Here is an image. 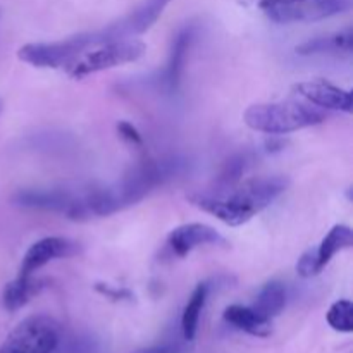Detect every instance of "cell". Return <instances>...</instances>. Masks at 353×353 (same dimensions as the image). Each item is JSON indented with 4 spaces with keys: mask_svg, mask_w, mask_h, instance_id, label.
Masks as SVG:
<instances>
[{
    "mask_svg": "<svg viewBox=\"0 0 353 353\" xmlns=\"http://www.w3.org/2000/svg\"><path fill=\"white\" fill-rule=\"evenodd\" d=\"M296 272H299L302 278H312V276L321 274L316 264V257H314V250H307L305 254L299 259V262H296Z\"/></svg>",
    "mask_w": 353,
    "mask_h": 353,
    "instance_id": "cell-20",
    "label": "cell"
},
{
    "mask_svg": "<svg viewBox=\"0 0 353 353\" xmlns=\"http://www.w3.org/2000/svg\"><path fill=\"white\" fill-rule=\"evenodd\" d=\"M141 353H171V350H169V348H152V350L141 352Z\"/></svg>",
    "mask_w": 353,
    "mask_h": 353,
    "instance_id": "cell-24",
    "label": "cell"
},
{
    "mask_svg": "<svg viewBox=\"0 0 353 353\" xmlns=\"http://www.w3.org/2000/svg\"><path fill=\"white\" fill-rule=\"evenodd\" d=\"M286 307V286L281 281H269L259 292L252 309L265 319L272 321L285 310Z\"/></svg>",
    "mask_w": 353,
    "mask_h": 353,
    "instance_id": "cell-17",
    "label": "cell"
},
{
    "mask_svg": "<svg viewBox=\"0 0 353 353\" xmlns=\"http://www.w3.org/2000/svg\"><path fill=\"white\" fill-rule=\"evenodd\" d=\"M147 50V45L141 40L130 37L105 38L86 50H83L74 61L65 65V72L71 78L81 79L95 72L105 71V69L117 68V65L137 62Z\"/></svg>",
    "mask_w": 353,
    "mask_h": 353,
    "instance_id": "cell-3",
    "label": "cell"
},
{
    "mask_svg": "<svg viewBox=\"0 0 353 353\" xmlns=\"http://www.w3.org/2000/svg\"><path fill=\"white\" fill-rule=\"evenodd\" d=\"M353 245V231L345 224H336L331 228L330 233L323 238L321 245L314 248V257H316V264L319 272L326 268L331 262V259L336 254H340L345 248H350Z\"/></svg>",
    "mask_w": 353,
    "mask_h": 353,
    "instance_id": "cell-16",
    "label": "cell"
},
{
    "mask_svg": "<svg viewBox=\"0 0 353 353\" xmlns=\"http://www.w3.org/2000/svg\"><path fill=\"white\" fill-rule=\"evenodd\" d=\"M324 112L295 100L268 102L250 105L243 121L250 130L265 134H286L293 131L317 126L324 121Z\"/></svg>",
    "mask_w": 353,
    "mask_h": 353,
    "instance_id": "cell-2",
    "label": "cell"
},
{
    "mask_svg": "<svg viewBox=\"0 0 353 353\" xmlns=\"http://www.w3.org/2000/svg\"><path fill=\"white\" fill-rule=\"evenodd\" d=\"M12 200L19 207L61 212L69 219L81 221L90 217L86 207V190L83 192H69L65 188L21 190L12 196Z\"/></svg>",
    "mask_w": 353,
    "mask_h": 353,
    "instance_id": "cell-6",
    "label": "cell"
},
{
    "mask_svg": "<svg viewBox=\"0 0 353 353\" xmlns=\"http://www.w3.org/2000/svg\"><path fill=\"white\" fill-rule=\"evenodd\" d=\"M95 290L99 293H102V295L109 296L110 300H130L131 296H133L131 295L130 290H124V288L117 290V288H112V286H109V285H97Z\"/></svg>",
    "mask_w": 353,
    "mask_h": 353,
    "instance_id": "cell-22",
    "label": "cell"
},
{
    "mask_svg": "<svg viewBox=\"0 0 353 353\" xmlns=\"http://www.w3.org/2000/svg\"><path fill=\"white\" fill-rule=\"evenodd\" d=\"M61 341V326L50 316L26 317L17 324L3 343L0 353H54Z\"/></svg>",
    "mask_w": 353,
    "mask_h": 353,
    "instance_id": "cell-4",
    "label": "cell"
},
{
    "mask_svg": "<svg viewBox=\"0 0 353 353\" xmlns=\"http://www.w3.org/2000/svg\"><path fill=\"white\" fill-rule=\"evenodd\" d=\"M350 9L352 0H300L279 9L268 10L265 16L279 24L312 23L347 12Z\"/></svg>",
    "mask_w": 353,
    "mask_h": 353,
    "instance_id": "cell-7",
    "label": "cell"
},
{
    "mask_svg": "<svg viewBox=\"0 0 353 353\" xmlns=\"http://www.w3.org/2000/svg\"><path fill=\"white\" fill-rule=\"evenodd\" d=\"M300 97L309 102L330 110H340V112L350 114L353 110V99L350 90L340 88L324 79H314V81H302L293 86Z\"/></svg>",
    "mask_w": 353,
    "mask_h": 353,
    "instance_id": "cell-9",
    "label": "cell"
},
{
    "mask_svg": "<svg viewBox=\"0 0 353 353\" xmlns=\"http://www.w3.org/2000/svg\"><path fill=\"white\" fill-rule=\"evenodd\" d=\"M195 24H186L185 28L178 31V34L172 40L171 54H169V61L164 71V85L169 92H178L179 85H181L186 57H188V52L192 48L193 40H195Z\"/></svg>",
    "mask_w": 353,
    "mask_h": 353,
    "instance_id": "cell-12",
    "label": "cell"
},
{
    "mask_svg": "<svg viewBox=\"0 0 353 353\" xmlns=\"http://www.w3.org/2000/svg\"><path fill=\"white\" fill-rule=\"evenodd\" d=\"M168 245L176 257L183 259L202 245H228V241L209 224L190 223L174 228L168 236Z\"/></svg>",
    "mask_w": 353,
    "mask_h": 353,
    "instance_id": "cell-10",
    "label": "cell"
},
{
    "mask_svg": "<svg viewBox=\"0 0 353 353\" xmlns=\"http://www.w3.org/2000/svg\"><path fill=\"white\" fill-rule=\"evenodd\" d=\"M169 2L171 0H145L131 16L103 30V34H105V38H119L128 37V34L143 33L159 19V16L168 7Z\"/></svg>",
    "mask_w": 353,
    "mask_h": 353,
    "instance_id": "cell-11",
    "label": "cell"
},
{
    "mask_svg": "<svg viewBox=\"0 0 353 353\" xmlns=\"http://www.w3.org/2000/svg\"><path fill=\"white\" fill-rule=\"evenodd\" d=\"M352 48L353 33L350 28H348V30L338 31V33L307 40L305 43L296 47V52H299L300 55H350Z\"/></svg>",
    "mask_w": 353,
    "mask_h": 353,
    "instance_id": "cell-13",
    "label": "cell"
},
{
    "mask_svg": "<svg viewBox=\"0 0 353 353\" xmlns=\"http://www.w3.org/2000/svg\"><path fill=\"white\" fill-rule=\"evenodd\" d=\"M326 321L338 333H352L353 331V303L350 300H338L330 307Z\"/></svg>",
    "mask_w": 353,
    "mask_h": 353,
    "instance_id": "cell-19",
    "label": "cell"
},
{
    "mask_svg": "<svg viewBox=\"0 0 353 353\" xmlns=\"http://www.w3.org/2000/svg\"><path fill=\"white\" fill-rule=\"evenodd\" d=\"M45 288L43 279H34L33 276H17L14 281L7 283L2 293V302L6 310L17 312L23 309L34 295Z\"/></svg>",
    "mask_w": 353,
    "mask_h": 353,
    "instance_id": "cell-15",
    "label": "cell"
},
{
    "mask_svg": "<svg viewBox=\"0 0 353 353\" xmlns=\"http://www.w3.org/2000/svg\"><path fill=\"white\" fill-rule=\"evenodd\" d=\"M79 252V245L69 238L48 236L34 241L24 254L19 268V276H33L38 269L57 259L72 257Z\"/></svg>",
    "mask_w": 353,
    "mask_h": 353,
    "instance_id": "cell-8",
    "label": "cell"
},
{
    "mask_svg": "<svg viewBox=\"0 0 353 353\" xmlns=\"http://www.w3.org/2000/svg\"><path fill=\"white\" fill-rule=\"evenodd\" d=\"M286 176H259L238 179L230 185H216L188 195V200L203 212L217 217L228 226H241L268 209L288 190Z\"/></svg>",
    "mask_w": 353,
    "mask_h": 353,
    "instance_id": "cell-1",
    "label": "cell"
},
{
    "mask_svg": "<svg viewBox=\"0 0 353 353\" xmlns=\"http://www.w3.org/2000/svg\"><path fill=\"white\" fill-rule=\"evenodd\" d=\"M207 293H209V286L205 283H200L195 290H193L192 296H190L188 303L185 305L181 316V330L185 340L192 341L195 338L196 330H199L200 314H202L203 305H205Z\"/></svg>",
    "mask_w": 353,
    "mask_h": 353,
    "instance_id": "cell-18",
    "label": "cell"
},
{
    "mask_svg": "<svg viewBox=\"0 0 353 353\" xmlns=\"http://www.w3.org/2000/svg\"><path fill=\"white\" fill-rule=\"evenodd\" d=\"M2 109H3V103H2V99H0V112H2Z\"/></svg>",
    "mask_w": 353,
    "mask_h": 353,
    "instance_id": "cell-25",
    "label": "cell"
},
{
    "mask_svg": "<svg viewBox=\"0 0 353 353\" xmlns=\"http://www.w3.org/2000/svg\"><path fill=\"white\" fill-rule=\"evenodd\" d=\"M117 131H119V134L128 141V143L140 148L143 147V138H141L140 131H138L131 123H128V121H119V123H117Z\"/></svg>",
    "mask_w": 353,
    "mask_h": 353,
    "instance_id": "cell-21",
    "label": "cell"
},
{
    "mask_svg": "<svg viewBox=\"0 0 353 353\" xmlns=\"http://www.w3.org/2000/svg\"><path fill=\"white\" fill-rule=\"evenodd\" d=\"M100 40H105L103 31L79 33L76 37L50 41V43H26L17 50V57H19V61L34 65V68L65 69V65L74 61L83 50H86Z\"/></svg>",
    "mask_w": 353,
    "mask_h": 353,
    "instance_id": "cell-5",
    "label": "cell"
},
{
    "mask_svg": "<svg viewBox=\"0 0 353 353\" xmlns=\"http://www.w3.org/2000/svg\"><path fill=\"white\" fill-rule=\"evenodd\" d=\"M223 317L228 324L234 326L236 330L252 334V336L268 338L272 331L271 321L255 312L252 307L230 305L224 309Z\"/></svg>",
    "mask_w": 353,
    "mask_h": 353,
    "instance_id": "cell-14",
    "label": "cell"
},
{
    "mask_svg": "<svg viewBox=\"0 0 353 353\" xmlns=\"http://www.w3.org/2000/svg\"><path fill=\"white\" fill-rule=\"evenodd\" d=\"M0 12H2V10H0Z\"/></svg>",
    "mask_w": 353,
    "mask_h": 353,
    "instance_id": "cell-26",
    "label": "cell"
},
{
    "mask_svg": "<svg viewBox=\"0 0 353 353\" xmlns=\"http://www.w3.org/2000/svg\"><path fill=\"white\" fill-rule=\"evenodd\" d=\"M255 2H257V6L261 7L264 12H268V10L279 9V7L290 6V3L300 2V0H255Z\"/></svg>",
    "mask_w": 353,
    "mask_h": 353,
    "instance_id": "cell-23",
    "label": "cell"
}]
</instances>
